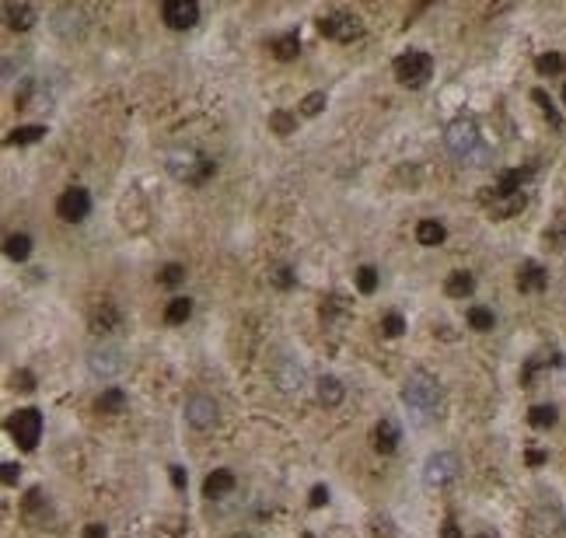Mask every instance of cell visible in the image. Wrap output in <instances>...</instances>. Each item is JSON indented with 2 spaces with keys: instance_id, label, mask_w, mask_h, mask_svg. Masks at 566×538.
Instances as JSON below:
<instances>
[{
  "instance_id": "cell-1",
  "label": "cell",
  "mask_w": 566,
  "mask_h": 538,
  "mask_svg": "<svg viewBox=\"0 0 566 538\" xmlns=\"http://www.w3.org/2000/svg\"><path fill=\"white\" fill-rule=\"evenodd\" d=\"M164 168L171 178L186 182V185H203L210 175H213V161L203 154L200 147L193 144H175L164 151Z\"/></svg>"
},
{
  "instance_id": "cell-2",
  "label": "cell",
  "mask_w": 566,
  "mask_h": 538,
  "mask_svg": "<svg viewBox=\"0 0 566 538\" xmlns=\"http://www.w3.org/2000/svg\"><path fill=\"white\" fill-rule=\"evenodd\" d=\"M437 402H441V384H437V377L427 371H412L405 377L402 384V406L409 413L416 416L420 423H427L434 409H437Z\"/></svg>"
},
{
  "instance_id": "cell-3",
  "label": "cell",
  "mask_w": 566,
  "mask_h": 538,
  "mask_svg": "<svg viewBox=\"0 0 566 538\" xmlns=\"http://www.w3.org/2000/svg\"><path fill=\"white\" fill-rule=\"evenodd\" d=\"M444 147L458 158V161H483V158H486L483 136H479V126H476L472 116H458V119H451V123H447Z\"/></svg>"
},
{
  "instance_id": "cell-4",
  "label": "cell",
  "mask_w": 566,
  "mask_h": 538,
  "mask_svg": "<svg viewBox=\"0 0 566 538\" xmlns=\"http://www.w3.org/2000/svg\"><path fill=\"white\" fill-rule=\"evenodd\" d=\"M430 74H434V56L423 53V49H409L395 60V77L405 87H423L430 81Z\"/></svg>"
},
{
  "instance_id": "cell-5",
  "label": "cell",
  "mask_w": 566,
  "mask_h": 538,
  "mask_svg": "<svg viewBox=\"0 0 566 538\" xmlns=\"http://www.w3.org/2000/svg\"><path fill=\"white\" fill-rule=\"evenodd\" d=\"M7 434L14 437V444L21 451H36V444H39V437H42V413L39 409H18V413H11Z\"/></svg>"
},
{
  "instance_id": "cell-6",
  "label": "cell",
  "mask_w": 566,
  "mask_h": 538,
  "mask_svg": "<svg viewBox=\"0 0 566 538\" xmlns=\"http://www.w3.org/2000/svg\"><path fill=\"white\" fill-rule=\"evenodd\" d=\"M319 32L332 42H353V39H361L364 25H361V18L350 14V11H329V14L319 18Z\"/></svg>"
},
{
  "instance_id": "cell-7",
  "label": "cell",
  "mask_w": 566,
  "mask_h": 538,
  "mask_svg": "<svg viewBox=\"0 0 566 538\" xmlns=\"http://www.w3.org/2000/svg\"><path fill=\"white\" fill-rule=\"evenodd\" d=\"M458 472H461L458 458L451 455V451H437V455L427 458V465H423V483L430 490H444V486H451L458 479Z\"/></svg>"
},
{
  "instance_id": "cell-8",
  "label": "cell",
  "mask_w": 566,
  "mask_h": 538,
  "mask_svg": "<svg viewBox=\"0 0 566 538\" xmlns=\"http://www.w3.org/2000/svg\"><path fill=\"white\" fill-rule=\"evenodd\" d=\"M87 371L95 374V377H102V381H112V377H119V374L126 371L122 350H119V346H109V343L95 346V350L87 353Z\"/></svg>"
},
{
  "instance_id": "cell-9",
  "label": "cell",
  "mask_w": 566,
  "mask_h": 538,
  "mask_svg": "<svg viewBox=\"0 0 566 538\" xmlns=\"http://www.w3.org/2000/svg\"><path fill=\"white\" fill-rule=\"evenodd\" d=\"M273 377L287 395H301L308 388V367L301 357H280L277 367H273Z\"/></svg>"
},
{
  "instance_id": "cell-10",
  "label": "cell",
  "mask_w": 566,
  "mask_h": 538,
  "mask_svg": "<svg viewBox=\"0 0 566 538\" xmlns=\"http://www.w3.org/2000/svg\"><path fill=\"white\" fill-rule=\"evenodd\" d=\"M161 18L168 28L186 32V28H193V25L200 21V4H196V0H164Z\"/></svg>"
},
{
  "instance_id": "cell-11",
  "label": "cell",
  "mask_w": 566,
  "mask_h": 538,
  "mask_svg": "<svg viewBox=\"0 0 566 538\" xmlns=\"http://www.w3.org/2000/svg\"><path fill=\"white\" fill-rule=\"evenodd\" d=\"M186 423L189 426H196V430H206V426H213L217 423V402L210 399V395H189L186 399Z\"/></svg>"
},
{
  "instance_id": "cell-12",
  "label": "cell",
  "mask_w": 566,
  "mask_h": 538,
  "mask_svg": "<svg viewBox=\"0 0 566 538\" xmlns=\"http://www.w3.org/2000/svg\"><path fill=\"white\" fill-rule=\"evenodd\" d=\"M56 213H60V220H70V224H78L84 220L87 213H91V196L84 193V189H67L63 196H60V203H56Z\"/></svg>"
},
{
  "instance_id": "cell-13",
  "label": "cell",
  "mask_w": 566,
  "mask_h": 538,
  "mask_svg": "<svg viewBox=\"0 0 566 538\" xmlns=\"http://www.w3.org/2000/svg\"><path fill=\"white\" fill-rule=\"evenodd\" d=\"M399 444H402V430H399V423H395L392 416H381V419H378V426H374V448H378L381 455H395V451H399Z\"/></svg>"
},
{
  "instance_id": "cell-14",
  "label": "cell",
  "mask_w": 566,
  "mask_h": 538,
  "mask_svg": "<svg viewBox=\"0 0 566 538\" xmlns=\"http://www.w3.org/2000/svg\"><path fill=\"white\" fill-rule=\"evenodd\" d=\"M4 18L14 32H28L39 18V7L36 4H4Z\"/></svg>"
},
{
  "instance_id": "cell-15",
  "label": "cell",
  "mask_w": 566,
  "mask_h": 538,
  "mask_svg": "<svg viewBox=\"0 0 566 538\" xmlns=\"http://www.w3.org/2000/svg\"><path fill=\"white\" fill-rule=\"evenodd\" d=\"M235 486H238L235 472H231V468H217V472H210V475H206V483H203V493H206L210 500H220V497H228Z\"/></svg>"
},
{
  "instance_id": "cell-16",
  "label": "cell",
  "mask_w": 566,
  "mask_h": 538,
  "mask_svg": "<svg viewBox=\"0 0 566 538\" xmlns=\"http://www.w3.org/2000/svg\"><path fill=\"white\" fill-rule=\"evenodd\" d=\"M91 326H95V332L98 335H109V332H116L122 326V311L112 304V301H105L95 315H91Z\"/></svg>"
},
{
  "instance_id": "cell-17",
  "label": "cell",
  "mask_w": 566,
  "mask_h": 538,
  "mask_svg": "<svg viewBox=\"0 0 566 538\" xmlns=\"http://www.w3.org/2000/svg\"><path fill=\"white\" fill-rule=\"evenodd\" d=\"M549 284V276H545V269L538 266V262H525L521 269H518V287L521 294H538V290H545Z\"/></svg>"
},
{
  "instance_id": "cell-18",
  "label": "cell",
  "mask_w": 566,
  "mask_h": 538,
  "mask_svg": "<svg viewBox=\"0 0 566 538\" xmlns=\"http://www.w3.org/2000/svg\"><path fill=\"white\" fill-rule=\"evenodd\" d=\"M343 399H346V388H343L339 377H332V374L319 377V402H322L325 409H336Z\"/></svg>"
},
{
  "instance_id": "cell-19",
  "label": "cell",
  "mask_w": 566,
  "mask_h": 538,
  "mask_svg": "<svg viewBox=\"0 0 566 538\" xmlns=\"http://www.w3.org/2000/svg\"><path fill=\"white\" fill-rule=\"evenodd\" d=\"M444 238H447V231H444V224H441V220L427 217V220H420V224H416V242H420V245H441Z\"/></svg>"
},
{
  "instance_id": "cell-20",
  "label": "cell",
  "mask_w": 566,
  "mask_h": 538,
  "mask_svg": "<svg viewBox=\"0 0 566 538\" xmlns=\"http://www.w3.org/2000/svg\"><path fill=\"white\" fill-rule=\"evenodd\" d=\"M95 409L102 416H116L126 409V392L122 388H105L102 395H98V402H95Z\"/></svg>"
},
{
  "instance_id": "cell-21",
  "label": "cell",
  "mask_w": 566,
  "mask_h": 538,
  "mask_svg": "<svg viewBox=\"0 0 566 538\" xmlns=\"http://www.w3.org/2000/svg\"><path fill=\"white\" fill-rule=\"evenodd\" d=\"M444 290H447V297H469V294L476 290V276H472V273H465V269H458V273H451V276H447Z\"/></svg>"
},
{
  "instance_id": "cell-22",
  "label": "cell",
  "mask_w": 566,
  "mask_h": 538,
  "mask_svg": "<svg viewBox=\"0 0 566 538\" xmlns=\"http://www.w3.org/2000/svg\"><path fill=\"white\" fill-rule=\"evenodd\" d=\"M269 49H273L277 60H294V56L301 53V39H297V32H287V36L269 42Z\"/></svg>"
},
{
  "instance_id": "cell-23",
  "label": "cell",
  "mask_w": 566,
  "mask_h": 538,
  "mask_svg": "<svg viewBox=\"0 0 566 538\" xmlns=\"http://www.w3.org/2000/svg\"><path fill=\"white\" fill-rule=\"evenodd\" d=\"M189 315H193V301H189V297H175V301H168V308H164V322H168V326H182Z\"/></svg>"
},
{
  "instance_id": "cell-24",
  "label": "cell",
  "mask_w": 566,
  "mask_h": 538,
  "mask_svg": "<svg viewBox=\"0 0 566 538\" xmlns=\"http://www.w3.org/2000/svg\"><path fill=\"white\" fill-rule=\"evenodd\" d=\"M4 252H7V259L25 262V259L32 255V238H28V235H11V238L4 242Z\"/></svg>"
},
{
  "instance_id": "cell-25",
  "label": "cell",
  "mask_w": 566,
  "mask_h": 538,
  "mask_svg": "<svg viewBox=\"0 0 566 538\" xmlns=\"http://www.w3.org/2000/svg\"><path fill=\"white\" fill-rule=\"evenodd\" d=\"M556 406H531L528 409V423L535 426V430H549V426H556Z\"/></svg>"
},
{
  "instance_id": "cell-26",
  "label": "cell",
  "mask_w": 566,
  "mask_h": 538,
  "mask_svg": "<svg viewBox=\"0 0 566 538\" xmlns=\"http://www.w3.org/2000/svg\"><path fill=\"white\" fill-rule=\"evenodd\" d=\"M39 136H46V126H18V129H11V133H7V144L25 147V144H36Z\"/></svg>"
},
{
  "instance_id": "cell-27",
  "label": "cell",
  "mask_w": 566,
  "mask_h": 538,
  "mask_svg": "<svg viewBox=\"0 0 566 538\" xmlns=\"http://www.w3.org/2000/svg\"><path fill=\"white\" fill-rule=\"evenodd\" d=\"M469 326L476 332H489L493 329V311L489 308H469Z\"/></svg>"
},
{
  "instance_id": "cell-28",
  "label": "cell",
  "mask_w": 566,
  "mask_h": 538,
  "mask_svg": "<svg viewBox=\"0 0 566 538\" xmlns=\"http://www.w3.org/2000/svg\"><path fill=\"white\" fill-rule=\"evenodd\" d=\"M357 290L361 294H374L378 290V269L374 266H361L357 269Z\"/></svg>"
},
{
  "instance_id": "cell-29",
  "label": "cell",
  "mask_w": 566,
  "mask_h": 538,
  "mask_svg": "<svg viewBox=\"0 0 566 538\" xmlns=\"http://www.w3.org/2000/svg\"><path fill=\"white\" fill-rule=\"evenodd\" d=\"M381 332H385L388 339H399L405 332V318L402 315H385V318H381Z\"/></svg>"
},
{
  "instance_id": "cell-30",
  "label": "cell",
  "mask_w": 566,
  "mask_h": 538,
  "mask_svg": "<svg viewBox=\"0 0 566 538\" xmlns=\"http://www.w3.org/2000/svg\"><path fill=\"white\" fill-rule=\"evenodd\" d=\"M322 109H325V91H311V95L301 102V112H304V116H319Z\"/></svg>"
},
{
  "instance_id": "cell-31",
  "label": "cell",
  "mask_w": 566,
  "mask_h": 538,
  "mask_svg": "<svg viewBox=\"0 0 566 538\" xmlns=\"http://www.w3.org/2000/svg\"><path fill=\"white\" fill-rule=\"evenodd\" d=\"M531 98H535V102H538V105H542V112H545V116H549V123H552V126H563V119H560V112H556V109H552V102H549V95H545V91H535V95H531Z\"/></svg>"
},
{
  "instance_id": "cell-32",
  "label": "cell",
  "mask_w": 566,
  "mask_h": 538,
  "mask_svg": "<svg viewBox=\"0 0 566 538\" xmlns=\"http://www.w3.org/2000/svg\"><path fill=\"white\" fill-rule=\"evenodd\" d=\"M182 276H186V269L178 266V262H168L161 269V284L164 287H175V284H182Z\"/></svg>"
},
{
  "instance_id": "cell-33",
  "label": "cell",
  "mask_w": 566,
  "mask_h": 538,
  "mask_svg": "<svg viewBox=\"0 0 566 538\" xmlns=\"http://www.w3.org/2000/svg\"><path fill=\"white\" fill-rule=\"evenodd\" d=\"M560 67H563V60H560L556 53H545V56H538V70H542V74H556Z\"/></svg>"
},
{
  "instance_id": "cell-34",
  "label": "cell",
  "mask_w": 566,
  "mask_h": 538,
  "mask_svg": "<svg viewBox=\"0 0 566 538\" xmlns=\"http://www.w3.org/2000/svg\"><path fill=\"white\" fill-rule=\"evenodd\" d=\"M269 123H273V129H277V133H283V136H287V133L294 129V116H290V112H273V119H269Z\"/></svg>"
},
{
  "instance_id": "cell-35",
  "label": "cell",
  "mask_w": 566,
  "mask_h": 538,
  "mask_svg": "<svg viewBox=\"0 0 566 538\" xmlns=\"http://www.w3.org/2000/svg\"><path fill=\"white\" fill-rule=\"evenodd\" d=\"M14 384H18V392H36V377H32L28 371L14 374Z\"/></svg>"
},
{
  "instance_id": "cell-36",
  "label": "cell",
  "mask_w": 566,
  "mask_h": 538,
  "mask_svg": "<svg viewBox=\"0 0 566 538\" xmlns=\"http://www.w3.org/2000/svg\"><path fill=\"white\" fill-rule=\"evenodd\" d=\"M18 475H21V468H18V465H4V483H7V486H14V483H18Z\"/></svg>"
},
{
  "instance_id": "cell-37",
  "label": "cell",
  "mask_w": 566,
  "mask_h": 538,
  "mask_svg": "<svg viewBox=\"0 0 566 538\" xmlns=\"http://www.w3.org/2000/svg\"><path fill=\"white\" fill-rule=\"evenodd\" d=\"M168 472H171V486H175V490H182V486H186V472H182L178 465H171Z\"/></svg>"
},
{
  "instance_id": "cell-38",
  "label": "cell",
  "mask_w": 566,
  "mask_h": 538,
  "mask_svg": "<svg viewBox=\"0 0 566 538\" xmlns=\"http://www.w3.org/2000/svg\"><path fill=\"white\" fill-rule=\"evenodd\" d=\"M325 500H329V490H325V486H315V490H311V507H322Z\"/></svg>"
},
{
  "instance_id": "cell-39",
  "label": "cell",
  "mask_w": 566,
  "mask_h": 538,
  "mask_svg": "<svg viewBox=\"0 0 566 538\" xmlns=\"http://www.w3.org/2000/svg\"><path fill=\"white\" fill-rule=\"evenodd\" d=\"M109 532H105V524H87L84 528V538H105Z\"/></svg>"
},
{
  "instance_id": "cell-40",
  "label": "cell",
  "mask_w": 566,
  "mask_h": 538,
  "mask_svg": "<svg viewBox=\"0 0 566 538\" xmlns=\"http://www.w3.org/2000/svg\"><path fill=\"white\" fill-rule=\"evenodd\" d=\"M441 535H444V538H461V532H458V524H454V521H444Z\"/></svg>"
},
{
  "instance_id": "cell-41",
  "label": "cell",
  "mask_w": 566,
  "mask_h": 538,
  "mask_svg": "<svg viewBox=\"0 0 566 538\" xmlns=\"http://www.w3.org/2000/svg\"><path fill=\"white\" fill-rule=\"evenodd\" d=\"M273 280H277V287H290V284H294V280H290V269H277Z\"/></svg>"
},
{
  "instance_id": "cell-42",
  "label": "cell",
  "mask_w": 566,
  "mask_h": 538,
  "mask_svg": "<svg viewBox=\"0 0 566 538\" xmlns=\"http://www.w3.org/2000/svg\"><path fill=\"white\" fill-rule=\"evenodd\" d=\"M542 458H545L542 451H528V461H531V465H542Z\"/></svg>"
},
{
  "instance_id": "cell-43",
  "label": "cell",
  "mask_w": 566,
  "mask_h": 538,
  "mask_svg": "<svg viewBox=\"0 0 566 538\" xmlns=\"http://www.w3.org/2000/svg\"><path fill=\"white\" fill-rule=\"evenodd\" d=\"M563 98H566V87H563Z\"/></svg>"
},
{
  "instance_id": "cell-44",
  "label": "cell",
  "mask_w": 566,
  "mask_h": 538,
  "mask_svg": "<svg viewBox=\"0 0 566 538\" xmlns=\"http://www.w3.org/2000/svg\"><path fill=\"white\" fill-rule=\"evenodd\" d=\"M479 538H486V535H479Z\"/></svg>"
}]
</instances>
